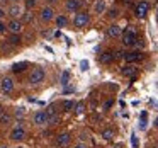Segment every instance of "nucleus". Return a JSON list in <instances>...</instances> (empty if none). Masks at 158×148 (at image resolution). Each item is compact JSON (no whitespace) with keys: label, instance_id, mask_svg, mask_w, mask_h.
<instances>
[{"label":"nucleus","instance_id":"obj_1","mask_svg":"<svg viewBox=\"0 0 158 148\" xmlns=\"http://www.w3.org/2000/svg\"><path fill=\"white\" fill-rule=\"evenodd\" d=\"M136 41H138L136 29L129 26V27L124 31V34H123V43H124L126 46H134V44H136Z\"/></svg>","mask_w":158,"mask_h":148},{"label":"nucleus","instance_id":"obj_2","mask_svg":"<svg viewBox=\"0 0 158 148\" xmlns=\"http://www.w3.org/2000/svg\"><path fill=\"white\" fill-rule=\"evenodd\" d=\"M43 80H44V70L43 68H34L31 73V77H29V82L32 83V85H38V83H41Z\"/></svg>","mask_w":158,"mask_h":148},{"label":"nucleus","instance_id":"obj_3","mask_svg":"<svg viewBox=\"0 0 158 148\" xmlns=\"http://www.w3.org/2000/svg\"><path fill=\"white\" fill-rule=\"evenodd\" d=\"M89 14L87 12H80V14L75 15V19H73V24H75V27H85L87 24H89Z\"/></svg>","mask_w":158,"mask_h":148},{"label":"nucleus","instance_id":"obj_4","mask_svg":"<svg viewBox=\"0 0 158 148\" xmlns=\"http://www.w3.org/2000/svg\"><path fill=\"white\" fill-rule=\"evenodd\" d=\"M148 11H150V4L143 0V2H139V4L136 5V11H134V12H136V15H138V17H141V19H143V17H146Z\"/></svg>","mask_w":158,"mask_h":148},{"label":"nucleus","instance_id":"obj_5","mask_svg":"<svg viewBox=\"0 0 158 148\" xmlns=\"http://www.w3.org/2000/svg\"><path fill=\"white\" fill-rule=\"evenodd\" d=\"M124 60L127 63H136L139 60H143V55H141V51H129V53H124Z\"/></svg>","mask_w":158,"mask_h":148},{"label":"nucleus","instance_id":"obj_6","mask_svg":"<svg viewBox=\"0 0 158 148\" xmlns=\"http://www.w3.org/2000/svg\"><path fill=\"white\" fill-rule=\"evenodd\" d=\"M41 19L44 22H51L53 19H55V11H53L51 7H44L41 11Z\"/></svg>","mask_w":158,"mask_h":148},{"label":"nucleus","instance_id":"obj_7","mask_svg":"<svg viewBox=\"0 0 158 148\" xmlns=\"http://www.w3.org/2000/svg\"><path fill=\"white\" fill-rule=\"evenodd\" d=\"M7 27L10 29L12 34H19V32L22 31V22H21V21H17V19H12V21L9 22Z\"/></svg>","mask_w":158,"mask_h":148},{"label":"nucleus","instance_id":"obj_8","mask_svg":"<svg viewBox=\"0 0 158 148\" xmlns=\"http://www.w3.org/2000/svg\"><path fill=\"white\" fill-rule=\"evenodd\" d=\"M24 136H26V129L24 128H15V129H12V133H10V138L14 141H21V140H24Z\"/></svg>","mask_w":158,"mask_h":148},{"label":"nucleus","instance_id":"obj_9","mask_svg":"<svg viewBox=\"0 0 158 148\" xmlns=\"http://www.w3.org/2000/svg\"><path fill=\"white\" fill-rule=\"evenodd\" d=\"M34 123L38 124V126H43V124L48 123V114L44 112V111H39V112L34 114Z\"/></svg>","mask_w":158,"mask_h":148},{"label":"nucleus","instance_id":"obj_10","mask_svg":"<svg viewBox=\"0 0 158 148\" xmlns=\"http://www.w3.org/2000/svg\"><path fill=\"white\" fill-rule=\"evenodd\" d=\"M2 90H4L5 94H9V92H12V89H14V80L10 78V77H5L4 80H2Z\"/></svg>","mask_w":158,"mask_h":148},{"label":"nucleus","instance_id":"obj_11","mask_svg":"<svg viewBox=\"0 0 158 148\" xmlns=\"http://www.w3.org/2000/svg\"><path fill=\"white\" fill-rule=\"evenodd\" d=\"M136 72H138L136 66L131 65V63H129V65H126L123 70H121V73H123L124 77H131V78H134V77H136Z\"/></svg>","mask_w":158,"mask_h":148},{"label":"nucleus","instance_id":"obj_12","mask_svg":"<svg viewBox=\"0 0 158 148\" xmlns=\"http://www.w3.org/2000/svg\"><path fill=\"white\" fill-rule=\"evenodd\" d=\"M107 36H109V38H119L121 36V26H117V24L109 26V27H107Z\"/></svg>","mask_w":158,"mask_h":148},{"label":"nucleus","instance_id":"obj_13","mask_svg":"<svg viewBox=\"0 0 158 148\" xmlns=\"http://www.w3.org/2000/svg\"><path fill=\"white\" fill-rule=\"evenodd\" d=\"M80 5H82L80 0H66V11L68 12H77L80 9Z\"/></svg>","mask_w":158,"mask_h":148},{"label":"nucleus","instance_id":"obj_14","mask_svg":"<svg viewBox=\"0 0 158 148\" xmlns=\"http://www.w3.org/2000/svg\"><path fill=\"white\" fill-rule=\"evenodd\" d=\"M21 14H22L21 5H10V9H9V15H10L12 19H17Z\"/></svg>","mask_w":158,"mask_h":148},{"label":"nucleus","instance_id":"obj_15","mask_svg":"<svg viewBox=\"0 0 158 148\" xmlns=\"http://www.w3.org/2000/svg\"><path fill=\"white\" fill-rule=\"evenodd\" d=\"M106 11V0H97L95 5H94V12L95 14H104Z\"/></svg>","mask_w":158,"mask_h":148},{"label":"nucleus","instance_id":"obj_16","mask_svg":"<svg viewBox=\"0 0 158 148\" xmlns=\"http://www.w3.org/2000/svg\"><path fill=\"white\" fill-rule=\"evenodd\" d=\"M100 61L102 63H112L114 61V53H110V51L102 53V55H100Z\"/></svg>","mask_w":158,"mask_h":148},{"label":"nucleus","instance_id":"obj_17","mask_svg":"<svg viewBox=\"0 0 158 148\" xmlns=\"http://www.w3.org/2000/svg\"><path fill=\"white\" fill-rule=\"evenodd\" d=\"M68 143H70V134L68 133H61L58 136V145L60 146H66Z\"/></svg>","mask_w":158,"mask_h":148},{"label":"nucleus","instance_id":"obj_18","mask_svg":"<svg viewBox=\"0 0 158 148\" xmlns=\"http://www.w3.org/2000/svg\"><path fill=\"white\" fill-rule=\"evenodd\" d=\"M26 68H27V63H26V61H22V63H15V65H12V72H15V73L22 72V70H26Z\"/></svg>","mask_w":158,"mask_h":148},{"label":"nucleus","instance_id":"obj_19","mask_svg":"<svg viewBox=\"0 0 158 148\" xmlns=\"http://www.w3.org/2000/svg\"><path fill=\"white\" fill-rule=\"evenodd\" d=\"M66 24H68V19H66L65 15H58V17H56V26H58V27H65Z\"/></svg>","mask_w":158,"mask_h":148},{"label":"nucleus","instance_id":"obj_20","mask_svg":"<svg viewBox=\"0 0 158 148\" xmlns=\"http://www.w3.org/2000/svg\"><path fill=\"white\" fill-rule=\"evenodd\" d=\"M112 136H114V129H104L102 131V138L104 140H112Z\"/></svg>","mask_w":158,"mask_h":148},{"label":"nucleus","instance_id":"obj_21","mask_svg":"<svg viewBox=\"0 0 158 148\" xmlns=\"http://www.w3.org/2000/svg\"><path fill=\"white\" fill-rule=\"evenodd\" d=\"M72 107H75V102H73V100H65V102H63V109L65 111H70Z\"/></svg>","mask_w":158,"mask_h":148},{"label":"nucleus","instance_id":"obj_22","mask_svg":"<svg viewBox=\"0 0 158 148\" xmlns=\"http://www.w3.org/2000/svg\"><path fill=\"white\" fill-rule=\"evenodd\" d=\"M83 109H85V104H83V102L75 104V112H77V114H82V112H83Z\"/></svg>","mask_w":158,"mask_h":148},{"label":"nucleus","instance_id":"obj_23","mask_svg":"<svg viewBox=\"0 0 158 148\" xmlns=\"http://www.w3.org/2000/svg\"><path fill=\"white\" fill-rule=\"evenodd\" d=\"M117 15H119V11H117V9H110L109 14H107V17H109V19H116Z\"/></svg>","mask_w":158,"mask_h":148},{"label":"nucleus","instance_id":"obj_24","mask_svg":"<svg viewBox=\"0 0 158 148\" xmlns=\"http://www.w3.org/2000/svg\"><path fill=\"white\" fill-rule=\"evenodd\" d=\"M68 80H70V73L68 72H63L61 73V83H63V85H66V83H68Z\"/></svg>","mask_w":158,"mask_h":148},{"label":"nucleus","instance_id":"obj_25","mask_svg":"<svg viewBox=\"0 0 158 148\" xmlns=\"http://www.w3.org/2000/svg\"><path fill=\"white\" fill-rule=\"evenodd\" d=\"M9 41H10L12 44H19V43H21V38H19L17 34H12V36H10V39H9Z\"/></svg>","mask_w":158,"mask_h":148},{"label":"nucleus","instance_id":"obj_26","mask_svg":"<svg viewBox=\"0 0 158 148\" xmlns=\"http://www.w3.org/2000/svg\"><path fill=\"white\" fill-rule=\"evenodd\" d=\"M36 4H38V0H26V7H27V9L36 7Z\"/></svg>","mask_w":158,"mask_h":148},{"label":"nucleus","instance_id":"obj_27","mask_svg":"<svg viewBox=\"0 0 158 148\" xmlns=\"http://www.w3.org/2000/svg\"><path fill=\"white\" fill-rule=\"evenodd\" d=\"M0 121H2V124H7L9 121H10V116H9V114H2V116H0Z\"/></svg>","mask_w":158,"mask_h":148},{"label":"nucleus","instance_id":"obj_28","mask_svg":"<svg viewBox=\"0 0 158 148\" xmlns=\"http://www.w3.org/2000/svg\"><path fill=\"white\" fill-rule=\"evenodd\" d=\"M32 19H34V15H32L31 12H27V14H24V21H26V22H31Z\"/></svg>","mask_w":158,"mask_h":148},{"label":"nucleus","instance_id":"obj_29","mask_svg":"<svg viewBox=\"0 0 158 148\" xmlns=\"http://www.w3.org/2000/svg\"><path fill=\"white\" fill-rule=\"evenodd\" d=\"M131 143H133V148H138V138L134 136V134L131 136Z\"/></svg>","mask_w":158,"mask_h":148},{"label":"nucleus","instance_id":"obj_30","mask_svg":"<svg viewBox=\"0 0 158 148\" xmlns=\"http://www.w3.org/2000/svg\"><path fill=\"white\" fill-rule=\"evenodd\" d=\"M80 66H82L83 72H85V70H89V61H85V60H83V61L80 63Z\"/></svg>","mask_w":158,"mask_h":148},{"label":"nucleus","instance_id":"obj_31","mask_svg":"<svg viewBox=\"0 0 158 148\" xmlns=\"http://www.w3.org/2000/svg\"><path fill=\"white\" fill-rule=\"evenodd\" d=\"M5 29H7V26H5L4 22L0 21V34H2V32H5Z\"/></svg>","mask_w":158,"mask_h":148},{"label":"nucleus","instance_id":"obj_32","mask_svg":"<svg viewBox=\"0 0 158 148\" xmlns=\"http://www.w3.org/2000/svg\"><path fill=\"white\" fill-rule=\"evenodd\" d=\"M110 106H112V100H107V102H106V106H104V107H106V109H109Z\"/></svg>","mask_w":158,"mask_h":148},{"label":"nucleus","instance_id":"obj_33","mask_svg":"<svg viewBox=\"0 0 158 148\" xmlns=\"http://www.w3.org/2000/svg\"><path fill=\"white\" fill-rule=\"evenodd\" d=\"M75 148H87V145H83V143H78Z\"/></svg>","mask_w":158,"mask_h":148},{"label":"nucleus","instance_id":"obj_34","mask_svg":"<svg viewBox=\"0 0 158 148\" xmlns=\"http://www.w3.org/2000/svg\"><path fill=\"white\" fill-rule=\"evenodd\" d=\"M4 15H5V11H4V9H0V19L4 17Z\"/></svg>","mask_w":158,"mask_h":148},{"label":"nucleus","instance_id":"obj_35","mask_svg":"<svg viewBox=\"0 0 158 148\" xmlns=\"http://www.w3.org/2000/svg\"><path fill=\"white\" fill-rule=\"evenodd\" d=\"M48 4H55V2H58V0H46Z\"/></svg>","mask_w":158,"mask_h":148},{"label":"nucleus","instance_id":"obj_36","mask_svg":"<svg viewBox=\"0 0 158 148\" xmlns=\"http://www.w3.org/2000/svg\"><path fill=\"white\" fill-rule=\"evenodd\" d=\"M2 114H4V109H2V106H0V116H2Z\"/></svg>","mask_w":158,"mask_h":148},{"label":"nucleus","instance_id":"obj_37","mask_svg":"<svg viewBox=\"0 0 158 148\" xmlns=\"http://www.w3.org/2000/svg\"><path fill=\"white\" fill-rule=\"evenodd\" d=\"M114 148H123V145H116V146H114Z\"/></svg>","mask_w":158,"mask_h":148},{"label":"nucleus","instance_id":"obj_38","mask_svg":"<svg viewBox=\"0 0 158 148\" xmlns=\"http://www.w3.org/2000/svg\"><path fill=\"white\" fill-rule=\"evenodd\" d=\"M155 124H156V126H158V119H156V123H155Z\"/></svg>","mask_w":158,"mask_h":148},{"label":"nucleus","instance_id":"obj_39","mask_svg":"<svg viewBox=\"0 0 158 148\" xmlns=\"http://www.w3.org/2000/svg\"><path fill=\"white\" fill-rule=\"evenodd\" d=\"M17 148H24V146H17Z\"/></svg>","mask_w":158,"mask_h":148},{"label":"nucleus","instance_id":"obj_40","mask_svg":"<svg viewBox=\"0 0 158 148\" xmlns=\"http://www.w3.org/2000/svg\"><path fill=\"white\" fill-rule=\"evenodd\" d=\"M0 148H5V146H0Z\"/></svg>","mask_w":158,"mask_h":148},{"label":"nucleus","instance_id":"obj_41","mask_svg":"<svg viewBox=\"0 0 158 148\" xmlns=\"http://www.w3.org/2000/svg\"><path fill=\"white\" fill-rule=\"evenodd\" d=\"M155 148H158V146H155Z\"/></svg>","mask_w":158,"mask_h":148}]
</instances>
